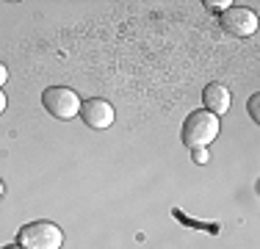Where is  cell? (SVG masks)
<instances>
[{"mask_svg": "<svg viewBox=\"0 0 260 249\" xmlns=\"http://www.w3.org/2000/svg\"><path fill=\"white\" fill-rule=\"evenodd\" d=\"M219 128H221L219 116L208 114V111H194L183 124V144L188 149L210 147V141L219 136Z\"/></svg>", "mask_w": 260, "mask_h": 249, "instance_id": "obj_1", "label": "cell"}, {"mask_svg": "<svg viewBox=\"0 0 260 249\" xmlns=\"http://www.w3.org/2000/svg\"><path fill=\"white\" fill-rule=\"evenodd\" d=\"M17 244L22 249H61L64 246V233L53 222H30L17 233Z\"/></svg>", "mask_w": 260, "mask_h": 249, "instance_id": "obj_2", "label": "cell"}, {"mask_svg": "<svg viewBox=\"0 0 260 249\" xmlns=\"http://www.w3.org/2000/svg\"><path fill=\"white\" fill-rule=\"evenodd\" d=\"M42 105H45V111L50 116L61 122H70L75 119L80 114V97L75 95L72 89H67V86H50V89H45V95H42Z\"/></svg>", "mask_w": 260, "mask_h": 249, "instance_id": "obj_3", "label": "cell"}, {"mask_svg": "<svg viewBox=\"0 0 260 249\" xmlns=\"http://www.w3.org/2000/svg\"><path fill=\"white\" fill-rule=\"evenodd\" d=\"M221 28L230 36H238V39H246L257 30V14L246 6H230V9L221 14Z\"/></svg>", "mask_w": 260, "mask_h": 249, "instance_id": "obj_4", "label": "cell"}, {"mask_svg": "<svg viewBox=\"0 0 260 249\" xmlns=\"http://www.w3.org/2000/svg\"><path fill=\"white\" fill-rule=\"evenodd\" d=\"M80 116H83V122L89 124V128H94V130L111 128V124H114V119H116L114 105H111L108 100H100V97L86 100V103L80 105Z\"/></svg>", "mask_w": 260, "mask_h": 249, "instance_id": "obj_5", "label": "cell"}, {"mask_svg": "<svg viewBox=\"0 0 260 249\" xmlns=\"http://www.w3.org/2000/svg\"><path fill=\"white\" fill-rule=\"evenodd\" d=\"M202 103H205V111H208V114L224 116L227 111H230V105H233V95H230V89H227L224 83L213 80V83H208L205 91H202Z\"/></svg>", "mask_w": 260, "mask_h": 249, "instance_id": "obj_6", "label": "cell"}, {"mask_svg": "<svg viewBox=\"0 0 260 249\" xmlns=\"http://www.w3.org/2000/svg\"><path fill=\"white\" fill-rule=\"evenodd\" d=\"M249 116L255 122H260V95H252L249 97Z\"/></svg>", "mask_w": 260, "mask_h": 249, "instance_id": "obj_7", "label": "cell"}, {"mask_svg": "<svg viewBox=\"0 0 260 249\" xmlns=\"http://www.w3.org/2000/svg\"><path fill=\"white\" fill-rule=\"evenodd\" d=\"M205 6H208V9H210V11H219V14H224V11H227V9H230V6H233V3H230V0H221V3H219V0H208V3H205Z\"/></svg>", "mask_w": 260, "mask_h": 249, "instance_id": "obj_8", "label": "cell"}, {"mask_svg": "<svg viewBox=\"0 0 260 249\" xmlns=\"http://www.w3.org/2000/svg\"><path fill=\"white\" fill-rule=\"evenodd\" d=\"M191 158H194V164H208V161H210V155H208V147L191 149Z\"/></svg>", "mask_w": 260, "mask_h": 249, "instance_id": "obj_9", "label": "cell"}, {"mask_svg": "<svg viewBox=\"0 0 260 249\" xmlns=\"http://www.w3.org/2000/svg\"><path fill=\"white\" fill-rule=\"evenodd\" d=\"M6 80H9V70H6V64L0 61V86H3Z\"/></svg>", "mask_w": 260, "mask_h": 249, "instance_id": "obj_10", "label": "cell"}, {"mask_svg": "<svg viewBox=\"0 0 260 249\" xmlns=\"http://www.w3.org/2000/svg\"><path fill=\"white\" fill-rule=\"evenodd\" d=\"M6 103H9V100H6V95H3V89H0V114H3V111H6Z\"/></svg>", "mask_w": 260, "mask_h": 249, "instance_id": "obj_11", "label": "cell"}, {"mask_svg": "<svg viewBox=\"0 0 260 249\" xmlns=\"http://www.w3.org/2000/svg\"><path fill=\"white\" fill-rule=\"evenodd\" d=\"M3 249H22L20 244H9V246H3Z\"/></svg>", "mask_w": 260, "mask_h": 249, "instance_id": "obj_12", "label": "cell"}, {"mask_svg": "<svg viewBox=\"0 0 260 249\" xmlns=\"http://www.w3.org/2000/svg\"><path fill=\"white\" fill-rule=\"evenodd\" d=\"M3 191H6V185H3V180H0V197H3Z\"/></svg>", "mask_w": 260, "mask_h": 249, "instance_id": "obj_13", "label": "cell"}]
</instances>
